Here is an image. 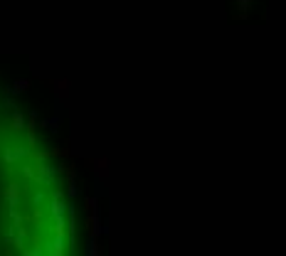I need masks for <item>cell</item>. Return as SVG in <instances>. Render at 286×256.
<instances>
[{
	"mask_svg": "<svg viewBox=\"0 0 286 256\" xmlns=\"http://www.w3.org/2000/svg\"><path fill=\"white\" fill-rule=\"evenodd\" d=\"M3 197H5V202L10 204V209H18V204H20V197H23V187H20L18 182H10V185L5 187Z\"/></svg>",
	"mask_w": 286,
	"mask_h": 256,
	"instance_id": "6da1fadb",
	"label": "cell"
},
{
	"mask_svg": "<svg viewBox=\"0 0 286 256\" xmlns=\"http://www.w3.org/2000/svg\"><path fill=\"white\" fill-rule=\"evenodd\" d=\"M64 209H67L64 192H62V190H55V192H52V207H50L52 217H62V214H64Z\"/></svg>",
	"mask_w": 286,
	"mask_h": 256,
	"instance_id": "7a4b0ae2",
	"label": "cell"
},
{
	"mask_svg": "<svg viewBox=\"0 0 286 256\" xmlns=\"http://www.w3.org/2000/svg\"><path fill=\"white\" fill-rule=\"evenodd\" d=\"M45 251H47V256H67L64 239H57V236H55L52 244H45Z\"/></svg>",
	"mask_w": 286,
	"mask_h": 256,
	"instance_id": "3957f363",
	"label": "cell"
},
{
	"mask_svg": "<svg viewBox=\"0 0 286 256\" xmlns=\"http://www.w3.org/2000/svg\"><path fill=\"white\" fill-rule=\"evenodd\" d=\"M23 155H25V148H23V145H10V148L3 150V160H5V163H15V160L23 158Z\"/></svg>",
	"mask_w": 286,
	"mask_h": 256,
	"instance_id": "277c9868",
	"label": "cell"
},
{
	"mask_svg": "<svg viewBox=\"0 0 286 256\" xmlns=\"http://www.w3.org/2000/svg\"><path fill=\"white\" fill-rule=\"evenodd\" d=\"M20 170H23V177H25L28 182H35V185H37V177H40V170H37V165H23Z\"/></svg>",
	"mask_w": 286,
	"mask_h": 256,
	"instance_id": "5b68a950",
	"label": "cell"
},
{
	"mask_svg": "<svg viewBox=\"0 0 286 256\" xmlns=\"http://www.w3.org/2000/svg\"><path fill=\"white\" fill-rule=\"evenodd\" d=\"M10 131L13 133H23L25 131V118H23V114H13V118H10Z\"/></svg>",
	"mask_w": 286,
	"mask_h": 256,
	"instance_id": "8992f818",
	"label": "cell"
},
{
	"mask_svg": "<svg viewBox=\"0 0 286 256\" xmlns=\"http://www.w3.org/2000/svg\"><path fill=\"white\" fill-rule=\"evenodd\" d=\"M86 231H89L91 236H96V234L101 231V227H99V217H96V214H89V217H86Z\"/></svg>",
	"mask_w": 286,
	"mask_h": 256,
	"instance_id": "52a82bcc",
	"label": "cell"
},
{
	"mask_svg": "<svg viewBox=\"0 0 286 256\" xmlns=\"http://www.w3.org/2000/svg\"><path fill=\"white\" fill-rule=\"evenodd\" d=\"M91 165H94V172L101 175V177L109 172V160H106V158H101V160H91Z\"/></svg>",
	"mask_w": 286,
	"mask_h": 256,
	"instance_id": "ba28073f",
	"label": "cell"
},
{
	"mask_svg": "<svg viewBox=\"0 0 286 256\" xmlns=\"http://www.w3.org/2000/svg\"><path fill=\"white\" fill-rule=\"evenodd\" d=\"M55 86H57V96H62V99H64V96L69 94V84H67L64 79H62V82H55Z\"/></svg>",
	"mask_w": 286,
	"mask_h": 256,
	"instance_id": "9c48e42d",
	"label": "cell"
},
{
	"mask_svg": "<svg viewBox=\"0 0 286 256\" xmlns=\"http://www.w3.org/2000/svg\"><path fill=\"white\" fill-rule=\"evenodd\" d=\"M28 86H30V82H28V79H20V82L13 84V91H15V94H23V91H28Z\"/></svg>",
	"mask_w": 286,
	"mask_h": 256,
	"instance_id": "30bf717a",
	"label": "cell"
},
{
	"mask_svg": "<svg viewBox=\"0 0 286 256\" xmlns=\"http://www.w3.org/2000/svg\"><path fill=\"white\" fill-rule=\"evenodd\" d=\"M84 207H86L89 214H94V212H96V197H86V199H84Z\"/></svg>",
	"mask_w": 286,
	"mask_h": 256,
	"instance_id": "8fae6325",
	"label": "cell"
},
{
	"mask_svg": "<svg viewBox=\"0 0 286 256\" xmlns=\"http://www.w3.org/2000/svg\"><path fill=\"white\" fill-rule=\"evenodd\" d=\"M32 222H35V224L42 222V209H40V207H35V212H32Z\"/></svg>",
	"mask_w": 286,
	"mask_h": 256,
	"instance_id": "7c38bea8",
	"label": "cell"
},
{
	"mask_svg": "<svg viewBox=\"0 0 286 256\" xmlns=\"http://www.w3.org/2000/svg\"><path fill=\"white\" fill-rule=\"evenodd\" d=\"M89 256H101V249L96 241H91V249H89Z\"/></svg>",
	"mask_w": 286,
	"mask_h": 256,
	"instance_id": "4fadbf2b",
	"label": "cell"
},
{
	"mask_svg": "<svg viewBox=\"0 0 286 256\" xmlns=\"http://www.w3.org/2000/svg\"><path fill=\"white\" fill-rule=\"evenodd\" d=\"M0 256H13L10 251H0Z\"/></svg>",
	"mask_w": 286,
	"mask_h": 256,
	"instance_id": "5bb4252c",
	"label": "cell"
}]
</instances>
